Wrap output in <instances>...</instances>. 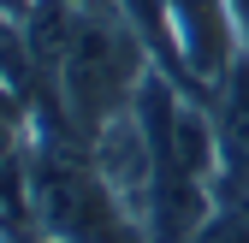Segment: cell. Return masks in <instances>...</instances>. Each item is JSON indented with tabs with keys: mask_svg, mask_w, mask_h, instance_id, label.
Returning a JSON list of instances; mask_svg holds the SVG:
<instances>
[{
	"mask_svg": "<svg viewBox=\"0 0 249 243\" xmlns=\"http://www.w3.org/2000/svg\"><path fill=\"white\" fill-rule=\"evenodd\" d=\"M172 6V30H178V48H184V66H190V77L208 89L226 83V71L237 66L243 53V36H237V18L226 0H166Z\"/></svg>",
	"mask_w": 249,
	"mask_h": 243,
	"instance_id": "6da1fadb",
	"label": "cell"
},
{
	"mask_svg": "<svg viewBox=\"0 0 249 243\" xmlns=\"http://www.w3.org/2000/svg\"><path fill=\"white\" fill-rule=\"evenodd\" d=\"M208 107H213V131H220V196L249 190V48L237 53V66L226 71Z\"/></svg>",
	"mask_w": 249,
	"mask_h": 243,
	"instance_id": "7a4b0ae2",
	"label": "cell"
},
{
	"mask_svg": "<svg viewBox=\"0 0 249 243\" xmlns=\"http://www.w3.org/2000/svg\"><path fill=\"white\" fill-rule=\"evenodd\" d=\"M231 6V18H237V36H243V48H249V0H226Z\"/></svg>",
	"mask_w": 249,
	"mask_h": 243,
	"instance_id": "3957f363",
	"label": "cell"
},
{
	"mask_svg": "<svg viewBox=\"0 0 249 243\" xmlns=\"http://www.w3.org/2000/svg\"><path fill=\"white\" fill-rule=\"evenodd\" d=\"M0 243H12V237H0Z\"/></svg>",
	"mask_w": 249,
	"mask_h": 243,
	"instance_id": "277c9868",
	"label": "cell"
}]
</instances>
